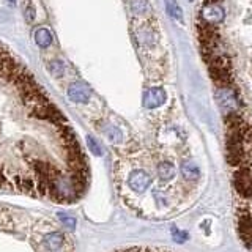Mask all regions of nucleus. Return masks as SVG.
Wrapping results in <instances>:
<instances>
[{
    "instance_id": "nucleus-17",
    "label": "nucleus",
    "mask_w": 252,
    "mask_h": 252,
    "mask_svg": "<svg viewBox=\"0 0 252 252\" xmlns=\"http://www.w3.org/2000/svg\"><path fill=\"white\" fill-rule=\"evenodd\" d=\"M16 185H18V189H21V191H24V192L35 194V183L29 178L16 177Z\"/></svg>"
},
{
    "instance_id": "nucleus-3",
    "label": "nucleus",
    "mask_w": 252,
    "mask_h": 252,
    "mask_svg": "<svg viewBox=\"0 0 252 252\" xmlns=\"http://www.w3.org/2000/svg\"><path fill=\"white\" fill-rule=\"evenodd\" d=\"M200 18L203 19L205 24H208V26H215V24H219L224 21V18H225L224 8L219 3L210 0V2L203 5L202 11H200Z\"/></svg>"
},
{
    "instance_id": "nucleus-10",
    "label": "nucleus",
    "mask_w": 252,
    "mask_h": 252,
    "mask_svg": "<svg viewBox=\"0 0 252 252\" xmlns=\"http://www.w3.org/2000/svg\"><path fill=\"white\" fill-rule=\"evenodd\" d=\"M181 175L189 181H195L200 177V170L194 161H185L181 164Z\"/></svg>"
},
{
    "instance_id": "nucleus-19",
    "label": "nucleus",
    "mask_w": 252,
    "mask_h": 252,
    "mask_svg": "<svg viewBox=\"0 0 252 252\" xmlns=\"http://www.w3.org/2000/svg\"><path fill=\"white\" fill-rule=\"evenodd\" d=\"M59 218H60L62 222L65 224V227H68V228H74L76 227V219L74 218H69L66 215H63V213H60Z\"/></svg>"
},
{
    "instance_id": "nucleus-5",
    "label": "nucleus",
    "mask_w": 252,
    "mask_h": 252,
    "mask_svg": "<svg viewBox=\"0 0 252 252\" xmlns=\"http://www.w3.org/2000/svg\"><path fill=\"white\" fill-rule=\"evenodd\" d=\"M68 98L76 104H85L92 98V89L85 82H74L68 87Z\"/></svg>"
},
{
    "instance_id": "nucleus-1",
    "label": "nucleus",
    "mask_w": 252,
    "mask_h": 252,
    "mask_svg": "<svg viewBox=\"0 0 252 252\" xmlns=\"http://www.w3.org/2000/svg\"><path fill=\"white\" fill-rule=\"evenodd\" d=\"M216 101H218L220 110H222L225 115L238 114V110H240L238 96H236V93L228 85L219 87V89L216 90Z\"/></svg>"
},
{
    "instance_id": "nucleus-8",
    "label": "nucleus",
    "mask_w": 252,
    "mask_h": 252,
    "mask_svg": "<svg viewBox=\"0 0 252 252\" xmlns=\"http://www.w3.org/2000/svg\"><path fill=\"white\" fill-rule=\"evenodd\" d=\"M238 230L243 241L246 243L252 236V216L249 213H241L240 215V222H238Z\"/></svg>"
},
{
    "instance_id": "nucleus-18",
    "label": "nucleus",
    "mask_w": 252,
    "mask_h": 252,
    "mask_svg": "<svg viewBox=\"0 0 252 252\" xmlns=\"http://www.w3.org/2000/svg\"><path fill=\"white\" fill-rule=\"evenodd\" d=\"M87 145H89V148H90V152L93 153V155H96V156H102V148H101V145H99V142L94 139V137H92V136H87Z\"/></svg>"
},
{
    "instance_id": "nucleus-25",
    "label": "nucleus",
    "mask_w": 252,
    "mask_h": 252,
    "mask_svg": "<svg viewBox=\"0 0 252 252\" xmlns=\"http://www.w3.org/2000/svg\"><path fill=\"white\" fill-rule=\"evenodd\" d=\"M129 252H144V251H129Z\"/></svg>"
},
{
    "instance_id": "nucleus-27",
    "label": "nucleus",
    "mask_w": 252,
    "mask_h": 252,
    "mask_svg": "<svg viewBox=\"0 0 252 252\" xmlns=\"http://www.w3.org/2000/svg\"><path fill=\"white\" fill-rule=\"evenodd\" d=\"M128 252H129V251H128Z\"/></svg>"
},
{
    "instance_id": "nucleus-20",
    "label": "nucleus",
    "mask_w": 252,
    "mask_h": 252,
    "mask_svg": "<svg viewBox=\"0 0 252 252\" xmlns=\"http://www.w3.org/2000/svg\"><path fill=\"white\" fill-rule=\"evenodd\" d=\"M172 235H173V238H175V241H178V243H185L188 240V233L180 232L178 228H175V227L172 228Z\"/></svg>"
},
{
    "instance_id": "nucleus-24",
    "label": "nucleus",
    "mask_w": 252,
    "mask_h": 252,
    "mask_svg": "<svg viewBox=\"0 0 252 252\" xmlns=\"http://www.w3.org/2000/svg\"><path fill=\"white\" fill-rule=\"evenodd\" d=\"M14 3H16L14 0H10V5H11V6H14Z\"/></svg>"
},
{
    "instance_id": "nucleus-22",
    "label": "nucleus",
    "mask_w": 252,
    "mask_h": 252,
    "mask_svg": "<svg viewBox=\"0 0 252 252\" xmlns=\"http://www.w3.org/2000/svg\"><path fill=\"white\" fill-rule=\"evenodd\" d=\"M3 185H6V177H5L2 167H0V186H3Z\"/></svg>"
},
{
    "instance_id": "nucleus-16",
    "label": "nucleus",
    "mask_w": 252,
    "mask_h": 252,
    "mask_svg": "<svg viewBox=\"0 0 252 252\" xmlns=\"http://www.w3.org/2000/svg\"><path fill=\"white\" fill-rule=\"evenodd\" d=\"M47 66H49V71L51 74L55 76V77H62L63 74H65V63H63L62 60L55 59V60H51L49 63H47Z\"/></svg>"
},
{
    "instance_id": "nucleus-23",
    "label": "nucleus",
    "mask_w": 252,
    "mask_h": 252,
    "mask_svg": "<svg viewBox=\"0 0 252 252\" xmlns=\"http://www.w3.org/2000/svg\"><path fill=\"white\" fill-rule=\"evenodd\" d=\"M244 244H246V246H248V249H249V251L252 252V236H251V238H249V240H248L246 243H244Z\"/></svg>"
},
{
    "instance_id": "nucleus-6",
    "label": "nucleus",
    "mask_w": 252,
    "mask_h": 252,
    "mask_svg": "<svg viewBox=\"0 0 252 252\" xmlns=\"http://www.w3.org/2000/svg\"><path fill=\"white\" fill-rule=\"evenodd\" d=\"M233 183L236 191L243 197H252V173L248 169H240L235 173Z\"/></svg>"
},
{
    "instance_id": "nucleus-2",
    "label": "nucleus",
    "mask_w": 252,
    "mask_h": 252,
    "mask_svg": "<svg viewBox=\"0 0 252 252\" xmlns=\"http://www.w3.org/2000/svg\"><path fill=\"white\" fill-rule=\"evenodd\" d=\"M32 115L36 117V118H41V120L51 122V123L57 125V126H62V125L66 123V118L63 117V114L52 104L51 101L47 102V104H43V106H38L35 109H32Z\"/></svg>"
},
{
    "instance_id": "nucleus-13",
    "label": "nucleus",
    "mask_w": 252,
    "mask_h": 252,
    "mask_svg": "<svg viewBox=\"0 0 252 252\" xmlns=\"http://www.w3.org/2000/svg\"><path fill=\"white\" fill-rule=\"evenodd\" d=\"M101 131L102 134L110 140V142H114V144H118V142H122V131L117 128V126L114 125H102L101 126Z\"/></svg>"
},
{
    "instance_id": "nucleus-4",
    "label": "nucleus",
    "mask_w": 252,
    "mask_h": 252,
    "mask_svg": "<svg viewBox=\"0 0 252 252\" xmlns=\"http://www.w3.org/2000/svg\"><path fill=\"white\" fill-rule=\"evenodd\" d=\"M152 181H153L152 175L142 169L132 170L128 177V185L132 191H136V192H145L150 188V185H152Z\"/></svg>"
},
{
    "instance_id": "nucleus-12",
    "label": "nucleus",
    "mask_w": 252,
    "mask_h": 252,
    "mask_svg": "<svg viewBox=\"0 0 252 252\" xmlns=\"http://www.w3.org/2000/svg\"><path fill=\"white\" fill-rule=\"evenodd\" d=\"M54 41L52 33L47 29H38L35 32V43L39 47H49Z\"/></svg>"
},
{
    "instance_id": "nucleus-14",
    "label": "nucleus",
    "mask_w": 252,
    "mask_h": 252,
    "mask_svg": "<svg viewBox=\"0 0 252 252\" xmlns=\"http://www.w3.org/2000/svg\"><path fill=\"white\" fill-rule=\"evenodd\" d=\"M129 6H131V11L137 16L145 14L150 10L148 0H129Z\"/></svg>"
},
{
    "instance_id": "nucleus-11",
    "label": "nucleus",
    "mask_w": 252,
    "mask_h": 252,
    "mask_svg": "<svg viewBox=\"0 0 252 252\" xmlns=\"http://www.w3.org/2000/svg\"><path fill=\"white\" fill-rule=\"evenodd\" d=\"M158 177H159L162 181H169L175 177V167L173 164L169 161H162L159 165H158Z\"/></svg>"
},
{
    "instance_id": "nucleus-26",
    "label": "nucleus",
    "mask_w": 252,
    "mask_h": 252,
    "mask_svg": "<svg viewBox=\"0 0 252 252\" xmlns=\"http://www.w3.org/2000/svg\"><path fill=\"white\" fill-rule=\"evenodd\" d=\"M2 51H3V47H2V46H0V52H2Z\"/></svg>"
},
{
    "instance_id": "nucleus-7",
    "label": "nucleus",
    "mask_w": 252,
    "mask_h": 252,
    "mask_svg": "<svg viewBox=\"0 0 252 252\" xmlns=\"http://www.w3.org/2000/svg\"><path fill=\"white\" fill-rule=\"evenodd\" d=\"M165 99H167V94H165L164 89H161V87H152V89L145 90L144 93V107L156 109L162 106Z\"/></svg>"
},
{
    "instance_id": "nucleus-15",
    "label": "nucleus",
    "mask_w": 252,
    "mask_h": 252,
    "mask_svg": "<svg viewBox=\"0 0 252 252\" xmlns=\"http://www.w3.org/2000/svg\"><path fill=\"white\" fill-rule=\"evenodd\" d=\"M165 6H167V13L172 16L173 19L183 21V11H181L180 5L175 2V0H165Z\"/></svg>"
},
{
    "instance_id": "nucleus-21",
    "label": "nucleus",
    "mask_w": 252,
    "mask_h": 252,
    "mask_svg": "<svg viewBox=\"0 0 252 252\" xmlns=\"http://www.w3.org/2000/svg\"><path fill=\"white\" fill-rule=\"evenodd\" d=\"M33 18H35V10H33V6H32L30 3L26 6V19L29 21V22H32L33 21Z\"/></svg>"
},
{
    "instance_id": "nucleus-9",
    "label": "nucleus",
    "mask_w": 252,
    "mask_h": 252,
    "mask_svg": "<svg viewBox=\"0 0 252 252\" xmlns=\"http://www.w3.org/2000/svg\"><path fill=\"white\" fill-rule=\"evenodd\" d=\"M63 235L59 232H51L44 236V246L47 252H57L63 246Z\"/></svg>"
}]
</instances>
